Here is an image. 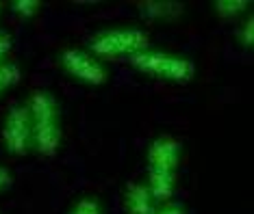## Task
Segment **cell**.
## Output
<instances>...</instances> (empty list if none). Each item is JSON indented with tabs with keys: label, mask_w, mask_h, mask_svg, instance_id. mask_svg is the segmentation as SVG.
<instances>
[{
	"label": "cell",
	"mask_w": 254,
	"mask_h": 214,
	"mask_svg": "<svg viewBox=\"0 0 254 214\" xmlns=\"http://www.w3.org/2000/svg\"><path fill=\"white\" fill-rule=\"evenodd\" d=\"M59 65L70 78L89 86H102L109 80V72L94 54L80 48H65L59 54Z\"/></svg>",
	"instance_id": "cell-4"
},
{
	"label": "cell",
	"mask_w": 254,
	"mask_h": 214,
	"mask_svg": "<svg viewBox=\"0 0 254 214\" xmlns=\"http://www.w3.org/2000/svg\"><path fill=\"white\" fill-rule=\"evenodd\" d=\"M183 143L178 138L170 134H159L152 138V143L148 145L146 160H148V171H167L176 173L183 160Z\"/></svg>",
	"instance_id": "cell-6"
},
{
	"label": "cell",
	"mask_w": 254,
	"mask_h": 214,
	"mask_svg": "<svg viewBox=\"0 0 254 214\" xmlns=\"http://www.w3.org/2000/svg\"><path fill=\"white\" fill-rule=\"evenodd\" d=\"M9 7L15 15H20L22 20H31V17H35L39 13L42 2H39V0H13Z\"/></svg>",
	"instance_id": "cell-13"
},
{
	"label": "cell",
	"mask_w": 254,
	"mask_h": 214,
	"mask_svg": "<svg viewBox=\"0 0 254 214\" xmlns=\"http://www.w3.org/2000/svg\"><path fill=\"white\" fill-rule=\"evenodd\" d=\"M137 11L143 20L157 22V20H176L183 13V4L174 0H146L137 4Z\"/></svg>",
	"instance_id": "cell-8"
},
{
	"label": "cell",
	"mask_w": 254,
	"mask_h": 214,
	"mask_svg": "<svg viewBox=\"0 0 254 214\" xmlns=\"http://www.w3.org/2000/svg\"><path fill=\"white\" fill-rule=\"evenodd\" d=\"M13 50V37L7 31H0V63L7 61V54Z\"/></svg>",
	"instance_id": "cell-15"
},
{
	"label": "cell",
	"mask_w": 254,
	"mask_h": 214,
	"mask_svg": "<svg viewBox=\"0 0 254 214\" xmlns=\"http://www.w3.org/2000/svg\"><path fill=\"white\" fill-rule=\"evenodd\" d=\"M24 106L31 115V128H33V152L39 156L53 158L59 154L63 130H61V108L53 91L35 89Z\"/></svg>",
	"instance_id": "cell-1"
},
{
	"label": "cell",
	"mask_w": 254,
	"mask_h": 214,
	"mask_svg": "<svg viewBox=\"0 0 254 214\" xmlns=\"http://www.w3.org/2000/svg\"><path fill=\"white\" fill-rule=\"evenodd\" d=\"M150 35L139 26H115L94 33L87 42V52L100 59H120L148 50Z\"/></svg>",
	"instance_id": "cell-2"
},
{
	"label": "cell",
	"mask_w": 254,
	"mask_h": 214,
	"mask_svg": "<svg viewBox=\"0 0 254 214\" xmlns=\"http://www.w3.org/2000/svg\"><path fill=\"white\" fill-rule=\"evenodd\" d=\"M2 145L9 156H26L33 149L31 115L24 104L13 106L2 124Z\"/></svg>",
	"instance_id": "cell-5"
},
{
	"label": "cell",
	"mask_w": 254,
	"mask_h": 214,
	"mask_svg": "<svg viewBox=\"0 0 254 214\" xmlns=\"http://www.w3.org/2000/svg\"><path fill=\"white\" fill-rule=\"evenodd\" d=\"M0 11H2V2H0Z\"/></svg>",
	"instance_id": "cell-18"
},
{
	"label": "cell",
	"mask_w": 254,
	"mask_h": 214,
	"mask_svg": "<svg viewBox=\"0 0 254 214\" xmlns=\"http://www.w3.org/2000/svg\"><path fill=\"white\" fill-rule=\"evenodd\" d=\"M11 184H13V175H11V171L7 169V167H0V193L11 188Z\"/></svg>",
	"instance_id": "cell-17"
},
{
	"label": "cell",
	"mask_w": 254,
	"mask_h": 214,
	"mask_svg": "<svg viewBox=\"0 0 254 214\" xmlns=\"http://www.w3.org/2000/svg\"><path fill=\"white\" fill-rule=\"evenodd\" d=\"M254 17L252 15H248L246 17V22L241 24V28L237 31V42H239L244 48H250L252 42H254Z\"/></svg>",
	"instance_id": "cell-14"
},
{
	"label": "cell",
	"mask_w": 254,
	"mask_h": 214,
	"mask_svg": "<svg viewBox=\"0 0 254 214\" xmlns=\"http://www.w3.org/2000/svg\"><path fill=\"white\" fill-rule=\"evenodd\" d=\"M22 80V67L18 61H2L0 63V97L13 89Z\"/></svg>",
	"instance_id": "cell-10"
},
{
	"label": "cell",
	"mask_w": 254,
	"mask_h": 214,
	"mask_svg": "<svg viewBox=\"0 0 254 214\" xmlns=\"http://www.w3.org/2000/svg\"><path fill=\"white\" fill-rule=\"evenodd\" d=\"M157 201L152 199L146 182H137V184H128L124 193V210L126 214H154L157 210Z\"/></svg>",
	"instance_id": "cell-7"
},
{
	"label": "cell",
	"mask_w": 254,
	"mask_h": 214,
	"mask_svg": "<svg viewBox=\"0 0 254 214\" xmlns=\"http://www.w3.org/2000/svg\"><path fill=\"white\" fill-rule=\"evenodd\" d=\"M154 214H187V212H185V208L181 204H172V201H167V204H161V208H157Z\"/></svg>",
	"instance_id": "cell-16"
},
{
	"label": "cell",
	"mask_w": 254,
	"mask_h": 214,
	"mask_svg": "<svg viewBox=\"0 0 254 214\" xmlns=\"http://www.w3.org/2000/svg\"><path fill=\"white\" fill-rule=\"evenodd\" d=\"M128 63L137 72L165 83H191L195 76V63L189 56L174 54V52L148 48L128 56Z\"/></svg>",
	"instance_id": "cell-3"
},
{
	"label": "cell",
	"mask_w": 254,
	"mask_h": 214,
	"mask_svg": "<svg viewBox=\"0 0 254 214\" xmlns=\"http://www.w3.org/2000/svg\"><path fill=\"white\" fill-rule=\"evenodd\" d=\"M213 7H215V13L219 17L230 20V17H237L244 13V11H248L252 7V2L250 0H215Z\"/></svg>",
	"instance_id": "cell-11"
},
{
	"label": "cell",
	"mask_w": 254,
	"mask_h": 214,
	"mask_svg": "<svg viewBox=\"0 0 254 214\" xmlns=\"http://www.w3.org/2000/svg\"><path fill=\"white\" fill-rule=\"evenodd\" d=\"M148 188L152 193V199L157 201V206L167 204L174 197L176 190V173L167 171H148Z\"/></svg>",
	"instance_id": "cell-9"
},
{
	"label": "cell",
	"mask_w": 254,
	"mask_h": 214,
	"mask_svg": "<svg viewBox=\"0 0 254 214\" xmlns=\"http://www.w3.org/2000/svg\"><path fill=\"white\" fill-rule=\"evenodd\" d=\"M67 214H105V206L96 195H85L70 208Z\"/></svg>",
	"instance_id": "cell-12"
}]
</instances>
